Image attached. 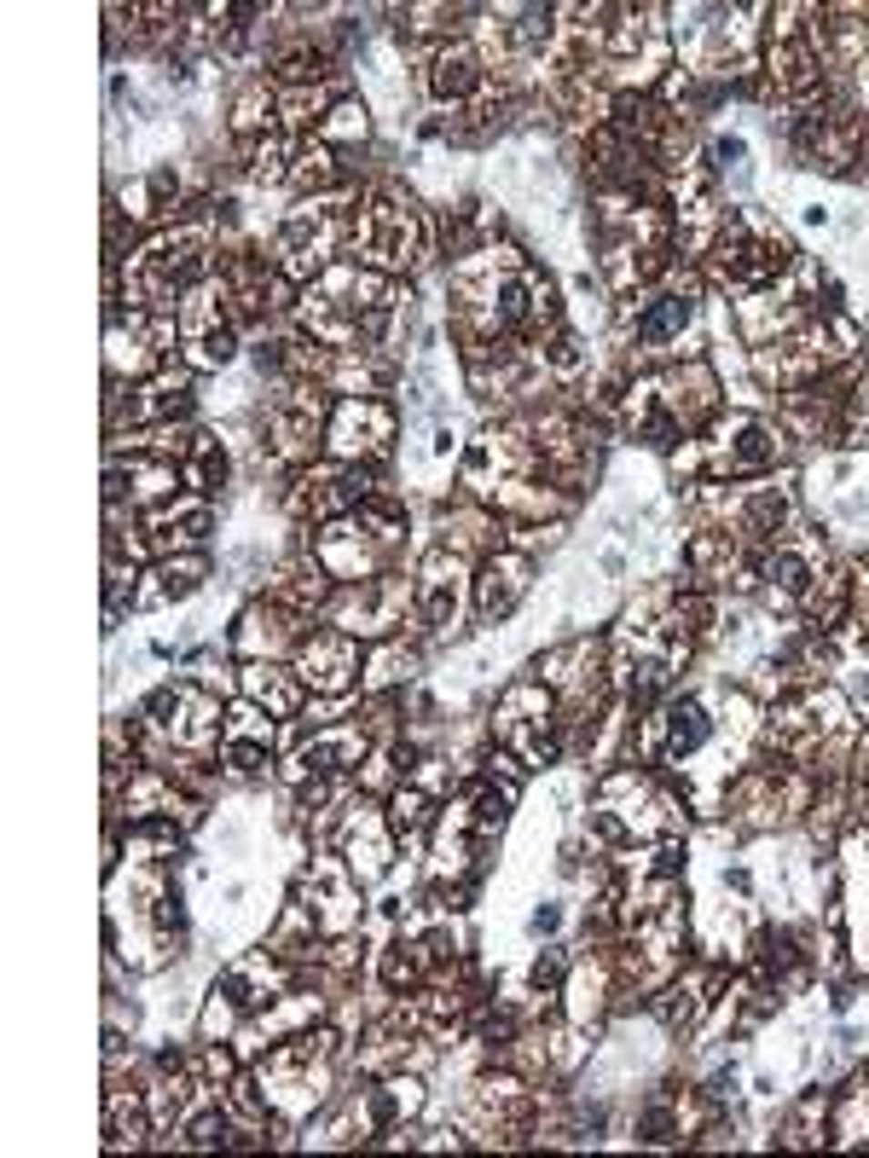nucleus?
Returning <instances> with one entry per match:
<instances>
[{
	"label": "nucleus",
	"mask_w": 869,
	"mask_h": 1158,
	"mask_svg": "<svg viewBox=\"0 0 869 1158\" xmlns=\"http://www.w3.org/2000/svg\"><path fill=\"white\" fill-rule=\"evenodd\" d=\"M678 319H690V307H684V301H667V307L650 313V319H643L638 330H643V337H667V330H672Z\"/></svg>",
	"instance_id": "f257e3e1"
}]
</instances>
